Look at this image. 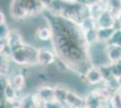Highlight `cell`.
I'll return each instance as SVG.
<instances>
[{"label":"cell","instance_id":"obj_1","mask_svg":"<svg viewBox=\"0 0 121 108\" xmlns=\"http://www.w3.org/2000/svg\"><path fill=\"white\" fill-rule=\"evenodd\" d=\"M42 15L52 30L51 42L57 57L65 63L71 71L81 77L93 66V63L91 47L86 41L80 24L47 9Z\"/></svg>","mask_w":121,"mask_h":108},{"label":"cell","instance_id":"obj_2","mask_svg":"<svg viewBox=\"0 0 121 108\" xmlns=\"http://www.w3.org/2000/svg\"><path fill=\"white\" fill-rule=\"evenodd\" d=\"M50 12L63 16L67 19L81 24L83 19L89 16V6L78 2H70L67 0H53L49 7Z\"/></svg>","mask_w":121,"mask_h":108},{"label":"cell","instance_id":"obj_3","mask_svg":"<svg viewBox=\"0 0 121 108\" xmlns=\"http://www.w3.org/2000/svg\"><path fill=\"white\" fill-rule=\"evenodd\" d=\"M37 57L38 48L26 42L11 50L10 52V60L19 67H32L38 65Z\"/></svg>","mask_w":121,"mask_h":108},{"label":"cell","instance_id":"obj_4","mask_svg":"<svg viewBox=\"0 0 121 108\" xmlns=\"http://www.w3.org/2000/svg\"><path fill=\"white\" fill-rule=\"evenodd\" d=\"M58 57L53 49L47 47H39L38 48V57L37 62L39 66L48 67L51 65H54Z\"/></svg>","mask_w":121,"mask_h":108},{"label":"cell","instance_id":"obj_5","mask_svg":"<svg viewBox=\"0 0 121 108\" xmlns=\"http://www.w3.org/2000/svg\"><path fill=\"white\" fill-rule=\"evenodd\" d=\"M81 79L90 86L98 87L104 83V78L101 73L100 68L96 65L91 67L85 74L81 77Z\"/></svg>","mask_w":121,"mask_h":108},{"label":"cell","instance_id":"obj_6","mask_svg":"<svg viewBox=\"0 0 121 108\" xmlns=\"http://www.w3.org/2000/svg\"><path fill=\"white\" fill-rule=\"evenodd\" d=\"M23 9L27 14L28 18L32 16L43 14L45 10V6L41 2V0H17Z\"/></svg>","mask_w":121,"mask_h":108},{"label":"cell","instance_id":"obj_7","mask_svg":"<svg viewBox=\"0 0 121 108\" xmlns=\"http://www.w3.org/2000/svg\"><path fill=\"white\" fill-rule=\"evenodd\" d=\"M64 104L67 108L75 107V106H84L85 98L84 96H81V95H79L78 93H76L74 90L69 88L66 94Z\"/></svg>","mask_w":121,"mask_h":108},{"label":"cell","instance_id":"obj_8","mask_svg":"<svg viewBox=\"0 0 121 108\" xmlns=\"http://www.w3.org/2000/svg\"><path fill=\"white\" fill-rule=\"evenodd\" d=\"M8 77H9V82L11 83V85L20 95L25 90V86H26V78H25V74L21 71H12Z\"/></svg>","mask_w":121,"mask_h":108},{"label":"cell","instance_id":"obj_9","mask_svg":"<svg viewBox=\"0 0 121 108\" xmlns=\"http://www.w3.org/2000/svg\"><path fill=\"white\" fill-rule=\"evenodd\" d=\"M35 94L37 95V96L40 98L42 101H43L44 103L56 99L54 86L52 87V86L47 85V84L41 85L37 88Z\"/></svg>","mask_w":121,"mask_h":108},{"label":"cell","instance_id":"obj_10","mask_svg":"<svg viewBox=\"0 0 121 108\" xmlns=\"http://www.w3.org/2000/svg\"><path fill=\"white\" fill-rule=\"evenodd\" d=\"M120 21H117L116 17L111 14L109 11H106L99 16L97 20L98 28H111V27H118Z\"/></svg>","mask_w":121,"mask_h":108},{"label":"cell","instance_id":"obj_11","mask_svg":"<svg viewBox=\"0 0 121 108\" xmlns=\"http://www.w3.org/2000/svg\"><path fill=\"white\" fill-rule=\"evenodd\" d=\"M85 108H105L108 104H106L93 90L88 93L85 96Z\"/></svg>","mask_w":121,"mask_h":108},{"label":"cell","instance_id":"obj_12","mask_svg":"<svg viewBox=\"0 0 121 108\" xmlns=\"http://www.w3.org/2000/svg\"><path fill=\"white\" fill-rule=\"evenodd\" d=\"M105 52L109 63H115L121 60V47L108 43L105 46Z\"/></svg>","mask_w":121,"mask_h":108},{"label":"cell","instance_id":"obj_13","mask_svg":"<svg viewBox=\"0 0 121 108\" xmlns=\"http://www.w3.org/2000/svg\"><path fill=\"white\" fill-rule=\"evenodd\" d=\"M7 45L11 50L15 49L16 47L20 46L23 43H25V41H24V38H23V35L20 32V31L16 30V29H12L9 32V35L7 37V39L5 40Z\"/></svg>","mask_w":121,"mask_h":108},{"label":"cell","instance_id":"obj_14","mask_svg":"<svg viewBox=\"0 0 121 108\" xmlns=\"http://www.w3.org/2000/svg\"><path fill=\"white\" fill-rule=\"evenodd\" d=\"M35 38L40 41H51L52 39V30L51 26L46 23L45 24L38 26L35 31Z\"/></svg>","mask_w":121,"mask_h":108},{"label":"cell","instance_id":"obj_15","mask_svg":"<svg viewBox=\"0 0 121 108\" xmlns=\"http://www.w3.org/2000/svg\"><path fill=\"white\" fill-rule=\"evenodd\" d=\"M106 8L109 11L117 21L121 20V0H108L106 2Z\"/></svg>","mask_w":121,"mask_h":108},{"label":"cell","instance_id":"obj_16","mask_svg":"<svg viewBox=\"0 0 121 108\" xmlns=\"http://www.w3.org/2000/svg\"><path fill=\"white\" fill-rule=\"evenodd\" d=\"M117 27H111V28H98V36L99 41L103 44H108L110 41L111 37L113 36L115 31Z\"/></svg>","mask_w":121,"mask_h":108},{"label":"cell","instance_id":"obj_17","mask_svg":"<svg viewBox=\"0 0 121 108\" xmlns=\"http://www.w3.org/2000/svg\"><path fill=\"white\" fill-rule=\"evenodd\" d=\"M106 5L103 2L92 5L89 6V16L92 17L95 20H98L99 18V16L106 11Z\"/></svg>","mask_w":121,"mask_h":108},{"label":"cell","instance_id":"obj_18","mask_svg":"<svg viewBox=\"0 0 121 108\" xmlns=\"http://www.w3.org/2000/svg\"><path fill=\"white\" fill-rule=\"evenodd\" d=\"M2 89V92H3V96L5 101H8L10 102L12 100H14L15 98H16L17 96H19V93L15 90V88L11 85L10 82H8L5 87Z\"/></svg>","mask_w":121,"mask_h":108},{"label":"cell","instance_id":"obj_19","mask_svg":"<svg viewBox=\"0 0 121 108\" xmlns=\"http://www.w3.org/2000/svg\"><path fill=\"white\" fill-rule=\"evenodd\" d=\"M103 85L107 88H108L113 94L116 92L121 91V82L120 80H119V77H111L109 79L104 81Z\"/></svg>","mask_w":121,"mask_h":108},{"label":"cell","instance_id":"obj_20","mask_svg":"<svg viewBox=\"0 0 121 108\" xmlns=\"http://www.w3.org/2000/svg\"><path fill=\"white\" fill-rule=\"evenodd\" d=\"M81 30L84 32L90 31V30H93V29H98V24H97V20L93 19L91 16H87L85 19H83L82 22L80 24Z\"/></svg>","mask_w":121,"mask_h":108},{"label":"cell","instance_id":"obj_21","mask_svg":"<svg viewBox=\"0 0 121 108\" xmlns=\"http://www.w3.org/2000/svg\"><path fill=\"white\" fill-rule=\"evenodd\" d=\"M84 36H85L86 41L90 47H92L98 44L99 41V36H98V29H93L90 31L84 32Z\"/></svg>","mask_w":121,"mask_h":108},{"label":"cell","instance_id":"obj_22","mask_svg":"<svg viewBox=\"0 0 121 108\" xmlns=\"http://www.w3.org/2000/svg\"><path fill=\"white\" fill-rule=\"evenodd\" d=\"M54 88H55V98L64 104L66 94L69 88H67L63 84H57L54 86Z\"/></svg>","mask_w":121,"mask_h":108},{"label":"cell","instance_id":"obj_23","mask_svg":"<svg viewBox=\"0 0 121 108\" xmlns=\"http://www.w3.org/2000/svg\"><path fill=\"white\" fill-rule=\"evenodd\" d=\"M100 68L101 73H102V76L104 78V81H106L108 79H109L111 77H115L113 71H112V68H111L110 63H106V64H103L101 66H99Z\"/></svg>","mask_w":121,"mask_h":108},{"label":"cell","instance_id":"obj_24","mask_svg":"<svg viewBox=\"0 0 121 108\" xmlns=\"http://www.w3.org/2000/svg\"><path fill=\"white\" fill-rule=\"evenodd\" d=\"M111 108H121V91L114 93L108 102Z\"/></svg>","mask_w":121,"mask_h":108},{"label":"cell","instance_id":"obj_25","mask_svg":"<svg viewBox=\"0 0 121 108\" xmlns=\"http://www.w3.org/2000/svg\"><path fill=\"white\" fill-rule=\"evenodd\" d=\"M11 29L7 25V23H0V41H5L9 35Z\"/></svg>","mask_w":121,"mask_h":108},{"label":"cell","instance_id":"obj_26","mask_svg":"<svg viewBox=\"0 0 121 108\" xmlns=\"http://www.w3.org/2000/svg\"><path fill=\"white\" fill-rule=\"evenodd\" d=\"M109 44H114V45H117V46L121 47V30L120 28H117L113 36L111 37L110 41H108Z\"/></svg>","mask_w":121,"mask_h":108},{"label":"cell","instance_id":"obj_27","mask_svg":"<svg viewBox=\"0 0 121 108\" xmlns=\"http://www.w3.org/2000/svg\"><path fill=\"white\" fill-rule=\"evenodd\" d=\"M43 108H67L66 105L62 102H60L57 99L52 100L49 102H46L44 104V107Z\"/></svg>","mask_w":121,"mask_h":108},{"label":"cell","instance_id":"obj_28","mask_svg":"<svg viewBox=\"0 0 121 108\" xmlns=\"http://www.w3.org/2000/svg\"><path fill=\"white\" fill-rule=\"evenodd\" d=\"M111 68H112V71L114 76L117 77H121V60L115 63H110Z\"/></svg>","mask_w":121,"mask_h":108},{"label":"cell","instance_id":"obj_29","mask_svg":"<svg viewBox=\"0 0 121 108\" xmlns=\"http://www.w3.org/2000/svg\"><path fill=\"white\" fill-rule=\"evenodd\" d=\"M12 108H23V100H22V96H19L14 100L9 102Z\"/></svg>","mask_w":121,"mask_h":108},{"label":"cell","instance_id":"obj_30","mask_svg":"<svg viewBox=\"0 0 121 108\" xmlns=\"http://www.w3.org/2000/svg\"><path fill=\"white\" fill-rule=\"evenodd\" d=\"M1 108H12L10 104L8 101H5V99H3V101L1 102Z\"/></svg>","mask_w":121,"mask_h":108},{"label":"cell","instance_id":"obj_31","mask_svg":"<svg viewBox=\"0 0 121 108\" xmlns=\"http://www.w3.org/2000/svg\"><path fill=\"white\" fill-rule=\"evenodd\" d=\"M100 2H102L101 0H87V4L86 5H88V6H91V5L98 4V3H100Z\"/></svg>","mask_w":121,"mask_h":108},{"label":"cell","instance_id":"obj_32","mask_svg":"<svg viewBox=\"0 0 121 108\" xmlns=\"http://www.w3.org/2000/svg\"><path fill=\"white\" fill-rule=\"evenodd\" d=\"M52 1H53V0H41V2L43 4V5L45 6V8L50 6V5L52 3Z\"/></svg>","mask_w":121,"mask_h":108},{"label":"cell","instance_id":"obj_33","mask_svg":"<svg viewBox=\"0 0 121 108\" xmlns=\"http://www.w3.org/2000/svg\"><path fill=\"white\" fill-rule=\"evenodd\" d=\"M4 22H6V21H5V16L4 12L1 11V12H0V23H4Z\"/></svg>","mask_w":121,"mask_h":108},{"label":"cell","instance_id":"obj_34","mask_svg":"<svg viewBox=\"0 0 121 108\" xmlns=\"http://www.w3.org/2000/svg\"><path fill=\"white\" fill-rule=\"evenodd\" d=\"M76 2L81 3V4H84V5L87 4V0H76Z\"/></svg>","mask_w":121,"mask_h":108},{"label":"cell","instance_id":"obj_35","mask_svg":"<svg viewBox=\"0 0 121 108\" xmlns=\"http://www.w3.org/2000/svg\"><path fill=\"white\" fill-rule=\"evenodd\" d=\"M118 28H120V30H121V20H120V22H119V24H118Z\"/></svg>","mask_w":121,"mask_h":108},{"label":"cell","instance_id":"obj_36","mask_svg":"<svg viewBox=\"0 0 121 108\" xmlns=\"http://www.w3.org/2000/svg\"><path fill=\"white\" fill-rule=\"evenodd\" d=\"M101 1H102L103 3H105V4H106V2H107V1H108V0H101Z\"/></svg>","mask_w":121,"mask_h":108},{"label":"cell","instance_id":"obj_37","mask_svg":"<svg viewBox=\"0 0 121 108\" xmlns=\"http://www.w3.org/2000/svg\"><path fill=\"white\" fill-rule=\"evenodd\" d=\"M67 1H70V2H75L76 0H67Z\"/></svg>","mask_w":121,"mask_h":108},{"label":"cell","instance_id":"obj_38","mask_svg":"<svg viewBox=\"0 0 121 108\" xmlns=\"http://www.w3.org/2000/svg\"><path fill=\"white\" fill-rule=\"evenodd\" d=\"M105 108H111V107H110V106H109V105H108H108H107V106H106V107H105Z\"/></svg>","mask_w":121,"mask_h":108},{"label":"cell","instance_id":"obj_39","mask_svg":"<svg viewBox=\"0 0 121 108\" xmlns=\"http://www.w3.org/2000/svg\"><path fill=\"white\" fill-rule=\"evenodd\" d=\"M119 80H120V82H121V77H119Z\"/></svg>","mask_w":121,"mask_h":108}]
</instances>
